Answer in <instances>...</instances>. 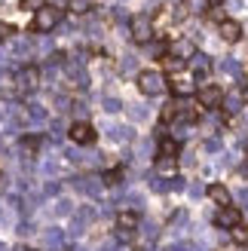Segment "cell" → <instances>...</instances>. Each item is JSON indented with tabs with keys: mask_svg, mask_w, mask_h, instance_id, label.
Here are the masks:
<instances>
[{
	"mask_svg": "<svg viewBox=\"0 0 248 251\" xmlns=\"http://www.w3.org/2000/svg\"><path fill=\"white\" fill-rule=\"evenodd\" d=\"M166 89V77L159 71H141L138 74V92L141 95H159Z\"/></svg>",
	"mask_w": 248,
	"mask_h": 251,
	"instance_id": "obj_2",
	"label": "cell"
},
{
	"mask_svg": "<svg viewBox=\"0 0 248 251\" xmlns=\"http://www.w3.org/2000/svg\"><path fill=\"white\" fill-rule=\"evenodd\" d=\"M218 34H221V40L236 43L239 37H242V25H239L236 19H221V22H218Z\"/></svg>",
	"mask_w": 248,
	"mask_h": 251,
	"instance_id": "obj_9",
	"label": "cell"
},
{
	"mask_svg": "<svg viewBox=\"0 0 248 251\" xmlns=\"http://www.w3.org/2000/svg\"><path fill=\"white\" fill-rule=\"evenodd\" d=\"M71 9H74V12H86V9H89V3H86V0H74Z\"/></svg>",
	"mask_w": 248,
	"mask_h": 251,
	"instance_id": "obj_20",
	"label": "cell"
},
{
	"mask_svg": "<svg viewBox=\"0 0 248 251\" xmlns=\"http://www.w3.org/2000/svg\"><path fill=\"white\" fill-rule=\"evenodd\" d=\"M169 55H175V58H181V61H190L196 52H193V43L190 40H175L172 43V52Z\"/></svg>",
	"mask_w": 248,
	"mask_h": 251,
	"instance_id": "obj_11",
	"label": "cell"
},
{
	"mask_svg": "<svg viewBox=\"0 0 248 251\" xmlns=\"http://www.w3.org/2000/svg\"><path fill=\"white\" fill-rule=\"evenodd\" d=\"M138 211H120L117 215V233H120V239H129V236H135V230H138Z\"/></svg>",
	"mask_w": 248,
	"mask_h": 251,
	"instance_id": "obj_5",
	"label": "cell"
},
{
	"mask_svg": "<svg viewBox=\"0 0 248 251\" xmlns=\"http://www.w3.org/2000/svg\"><path fill=\"white\" fill-rule=\"evenodd\" d=\"M230 236H233V242H236V245H248V227H245V224L233 227V230H230Z\"/></svg>",
	"mask_w": 248,
	"mask_h": 251,
	"instance_id": "obj_15",
	"label": "cell"
},
{
	"mask_svg": "<svg viewBox=\"0 0 248 251\" xmlns=\"http://www.w3.org/2000/svg\"><path fill=\"white\" fill-rule=\"evenodd\" d=\"M22 147L28 150V153H37V150H40V138H31V135L22 138Z\"/></svg>",
	"mask_w": 248,
	"mask_h": 251,
	"instance_id": "obj_17",
	"label": "cell"
},
{
	"mask_svg": "<svg viewBox=\"0 0 248 251\" xmlns=\"http://www.w3.org/2000/svg\"><path fill=\"white\" fill-rule=\"evenodd\" d=\"M208 199H212V202L218 205V208H227V205H233V199H230V190L224 184H208Z\"/></svg>",
	"mask_w": 248,
	"mask_h": 251,
	"instance_id": "obj_10",
	"label": "cell"
},
{
	"mask_svg": "<svg viewBox=\"0 0 248 251\" xmlns=\"http://www.w3.org/2000/svg\"><path fill=\"white\" fill-rule=\"evenodd\" d=\"M58 19H61V9L58 6H40L34 12V19H31V31H37V34H49L58 25Z\"/></svg>",
	"mask_w": 248,
	"mask_h": 251,
	"instance_id": "obj_1",
	"label": "cell"
},
{
	"mask_svg": "<svg viewBox=\"0 0 248 251\" xmlns=\"http://www.w3.org/2000/svg\"><path fill=\"white\" fill-rule=\"evenodd\" d=\"M245 156H248V138H245Z\"/></svg>",
	"mask_w": 248,
	"mask_h": 251,
	"instance_id": "obj_23",
	"label": "cell"
},
{
	"mask_svg": "<svg viewBox=\"0 0 248 251\" xmlns=\"http://www.w3.org/2000/svg\"><path fill=\"white\" fill-rule=\"evenodd\" d=\"M242 101H248V80L242 83Z\"/></svg>",
	"mask_w": 248,
	"mask_h": 251,
	"instance_id": "obj_22",
	"label": "cell"
},
{
	"mask_svg": "<svg viewBox=\"0 0 248 251\" xmlns=\"http://www.w3.org/2000/svg\"><path fill=\"white\" fill-rule=\"evenodd\" d=\"M159 120H163V123H172V120H178V104H166L163 110H159Z\"/></svg>",
	"mask_w": 248,
	"mask_h": 251,
	"instance_id": "obj_16",
	"label": "cell"
},
{
	"mask_svg": "<svg viewBox=\"0 0 248 251\" xmlns=\"http://www.w3.org/2000/svg\"><path fill=\"white\" fill-rule=\"evenodd\" d=\"M163 65H166V71L178 74V71H184V68H187V61H181V58H175V55H163Z\"/></svg>",
	"mask_w": 248,
	"mask_h": 251,
	"instance_id": "obj_13",
	"label": "cell"
},
{
	"mask_svg": "<svg viewBox=\"0 0 248 251\" xmlns=\"http://www.w3.org/2000/svg\"><path fill=\"white\" fill-rule=\"evenodd\" d=\"M40 6H46V0H22V9H28V12H37Z\"/></svg>",
	"mask_w": 248,
	"mask_h": 251,
	"instance_id": "obj_18",
	"label": "cell"
},
{
	"mask_svg": "<svg viewBox=\"0 0 248 251\" xmlns=\"http://www.w3.org/2000/svg\"><path fill=\"white\" fill-rule=\"evenodd\" d=\"M68 138H71L74 144H83V147H89V144H95L98 132H95V126H92V123H86V120H77V123H71V129H68Z\"/></svg>",
	"mask_w": 248,
	"mask_h": 251,
	"instance_id": "obj_3",
	"label": "cell"
},
{
	"mask_svg": "<svg viewBox=\"0 0 248 251\" xmlns=\"http://www.w3.org/2000/svg\"><path fill=\"white\" fill-rule=\"evenodd\" d=\"M208 6H212V0H187V9L193 12V16H202V12H208Z\"/></svg>",
	"mask_w": 248,
	"mask_h": 251,
	"instance_id": "obj_14",
	"label": "cell"
},
{
	"mask_svg": "<svg viewBox=\"0 0 248 251\" xmlns=\"http://www.w3.org/2000/svg\"><path fill=\"white\" fill-rule=\"evenodd\" d=\"M215 224H218L221 230H233V227H239V224H242V215H239V208H236V205L218 208V215H215Z\"/></svg>",
	"mask_w": 248,
	"mask_h": 251,
	"instance_id": "obj_8",
	"label": "cell"
},
{
	"mask_svg": "<svg viewBox=\"0 0 248 251\" xmlns=\"http://www.w3.org/2000/svg\"><path fill=\"white\" fill-rule=\"evenodd\" d=\"M6 37H12V25H0V40H6Z\"/></svg>",
	"mask_w": 248,
	"mask_h": 251,
	"instance_id": "obj_21",
	"label": "cell"
},
{
	"mask_svg": "<svg viewBox=\"0 0 248 251\" xmlns=\"http://www.w3.org/2000/svg\"><path fill=\"white\" fill-rule=\"evenodd\" d=\"M153 37V22L150 16H135L132 19V40L135 43H147Z\"/></svg>",
	"mask_w": 248,
	"mask_h": 251,
	"instance_id": "obj_6",
	"label": "cell"
},
{
	"mask_svg": "<svg viewBox=\"0 0 248 251\" xmlns=\"http://www.w3.org/2000/svg\"><path fill=\"white\" fill-rule=\"evenodd\" d=\"M221 104H224V89H221V86H215V83L202 86V89H199V107H205V110H218Z\"/></svg>",
	"mask_w": 248,
	"mask_h": 251,
	"instance_id": "obj_4",
	"label": "cell"
},
{
	"mask_svg": "<svg viewBox=\"0 0 248 251\" xmlns=\"http://www.w3.org/2000/svg\"><path fill=\"white\" fill-rule=\"evenodd\" d=\"M120 178H123V172H120V169L104 172V181H107V184H120Z\"/></svg>",
	"mask_w": 248,
	"mask_h": 251,
	"instance_id": "obj_19",
	"label": "cell"
},
{
	"mask_svg": "<svg viewBox=\"0 0 248 251\" xmlns=\"http://www.w3.org/2000/svg\"><path fill=\"white\" fill-rule=\"evenodd\" d=\"M156 156L159 159H178L181 156V141H178V138H172V135H159Z\"/></svg>",
	"mask_w": 248,
	"mask_h": 251,
	"instance_id": "obj_7",
	"label": "cell"
},
{
	"mask_svg": "<svg viewBox=\"0 0 248 251\" xmlns=\"http://www.w3.org/2000/svg\"><path fill=\"white\" fill-rule=\"evenodd\" d=\"M169 89H172V95L184 98V95H193V83H190V80H181V77H175V80L169 83Z\"/></svg>",
	"mask_w": 248,
	"mask_h": 251,
	"instance_id": "obj_12",
	"label": "cell"
}]
</instances>
